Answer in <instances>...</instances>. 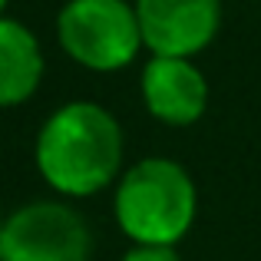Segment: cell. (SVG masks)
I'll list each match as a JSON object with an SVG mask.
<instances>
[{"instance_id":"obj_6","label":"cell","mask_w":261,"mask_h":261,"mask_svg":"<svg viewBox=\"0 0 261 261\" xmlns=\"http://www.w3.org/2000/svg\"><path fill=\"white\" fill-rule=\"evenodd\" d=\"M139 89L149 116L166 126H192L208 106V80L189 57H149Z\"/></svg>"},{"instance_id":"obj_8","label":"cell","mask_w":261,"mask_h":261,"mask_svg":"<svg viewBox=\"0 0 261 261\" xmlns=\"http://www.w3.org/2000/svg\"><path fill=\"white\" fill-rule=\"evenodd\" d=\"M122 261H182L172 245H133Z\"/></svg>"},{"instance_id":"obj_2","label":"cell","mask_w":261,"mask_h":261,"mask_svg":"<svg viewBox=\"0 0 261 261\" xmlns=\"http://www.w3.org/2000/svg\"><path fill=\"white\" fill-rule=\"evenodd\" d=\"M113 215L133 245H175L198 215V192L185 166L166 155L139 159L119 175Z\"/></svg>"},{"instance_id":"obj_5","label":"cell","mask_w":261,"mask_h":261,"mask_svg":"<svg viewBox=\"0 0 261 261\" xmlns=\"http://www.w3.org/2000/svg\"><path fill=\"white\" fill-rule=\"evenodd\" d=\"M152 57H195L222 27V0H133Z\"/></svg>"},{"instance_id":"obj_3","label":"cell","mask_w":261,"mask_h":261,"mask_svg":"<svg viewBox=\"0 0 261 261\" xmlns=\"http://www.w3.org/2000/svg\"><path fill=\"white\" fill-rule=\"evenodd\" d=\"M57 40L73 63L93 73L122 70L146 46L129 0H66L57 13Z\"/></svg>"},{"instance_id":"obj_1","label":"cell","mask_w":261,"mask_h":261,"mask_svg":"<svg viewBox=\"0 0 261 261\" xmlns=\"http://www.w3.org/2000/svg\"><path fill=\"white\" fill-rule=\"evenodd\" d=\"M122 149L119 119L93 99H73L43 119L33 142V162L53 192L89 198L119 175Z\"/></svg>"},{"instance_id":"obj_10","label":"cell","mask_w":261,"mask_h":261,"mask_svg":"<svg viewBox=\"0 0 261 261\" xmlns=\"http://www.w3.org/2000/svg\"><path fill=\"white\" fill-rule=\"evenodd\" d=\"M0 225H4V218H0Z\"/></svg>"},{"instance_id":"obj_9","label":"cell","mask_w":261,"mask_h":261,"mask_svg":"<svg viewBox=\"0 0 261 261\" xmlns=\"http://www.w3.org/2000/svg\"><path fill=\"white\" fill-rule=\"evenodd\" d=\"M7 4H10V0H0V17H4V10H7Z\"/></svg>"},{"instance_id":"obj_4","label":"cell","mask_w":261,"mask_h":261,"mask_svg":"<svg viewBox=\"0 0 261 261\" xmlns=\"http://www.w3.org/2000/svg\"><path fill=\"white\" fill-rule=\"evenodd\" d=\"M93 231L66 202H27L0 225V261H89Z\"/></svg>"},{"instance_id":"obj_7","label":"cell","mask_w":261,"mask_h":261,"mask_svg":"<svg viewBox=\"0 0 261 261\" xmlns=\"http://www.w3.org/2000/svg\"><path fill=\"white\" fill-rule=\"evenodd\" d=\"M43 80V46L13 17H0V109L27 102Z\"/></svg>"}]
</instances>
